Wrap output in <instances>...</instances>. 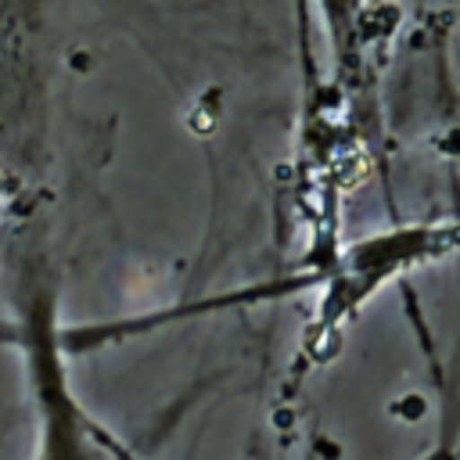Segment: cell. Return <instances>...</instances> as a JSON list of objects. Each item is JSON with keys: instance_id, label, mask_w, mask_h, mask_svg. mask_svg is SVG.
<instances>
[{"instance_id": "cell-1", "label": "cell", "mask_w": 460, "mask_h": 460, "mask_svg": "<svg viewBox=\"0 0 460 460\" xmlns=\"http://www.w3.org/2000/svg\"><path fill=\"white\" fill-rule=\"evenodd\" d=\"M115 449H119V456H122V460H137V456H129V453H122V446H119V442H115Z\"/></svg>"}]
</instances>
